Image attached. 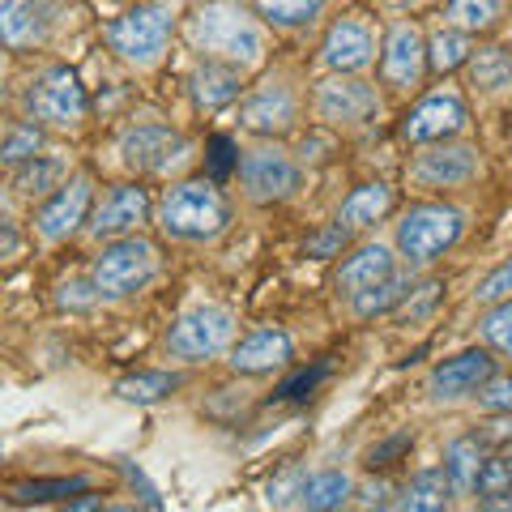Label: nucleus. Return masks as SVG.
<instances>
[{"label": "nucleus", "mask_w": 512, "mask_h": 512, "mask_svg": "<svg viewBox=\"0 0 512 512\" xmlns=\"http://www.w3.org/2000/svg\"><path fill=\"white\" fill-rule=\"evenodd\" d=\"M303 107H308V94L299 90V82H291L282 73L265 77L261 86H252L239 99V128L252 133L256 141H282L299 128Z\"/></svg>", "instance_id": "nucleus-10"}, {"label": "nucleus", "mask_w": 512, "mask_h": 512, "mask_svg": "<svg viewBox=\"0 0 512 512\" xmlns=\"http://www.w3.org/2000/svg\"><path fill=\"white\" fill-rule=\"evenodd\" d=\"M397 248L389 244H376V239H367V244L359 248H350L342 256V265H338V274H333V291H338V299H359L363 291H372V286H380L384 278H393L397 274Z\"/></svg>", "instance_id": "nucleus-21"}, {"label": "nucleus", "mask_w": 512, "mask_h": 512, "mask_svg": "<svg viewBox=\"0 0 512 512\" xmlns=\"http://www.w3.org/2000/svg\"><path fill=\"white\" fill-rule=\"evenodd\" d=\"M94 201H99V192H94V175L90 171H73L69 180H64L47 201H39V210L30 214V235H35L39 244H47V248L64 244V239H73L77 231H86V222L94 214Z\"/></svg>", "instance_id": "nucleus-15"}, {"label": "nucleus", "mask_w": 512, "mask_h": 512, "mask_svg": "<svg viewBox=\"0 0 512 512\" xmlns=\"http://www.w3.org/2000/svg\"><path fill=\"white\" fill-rule=\"evenodd\" d=\"M180 384H184L180 372H137L116 384V397L120 402H133V406H154V402H163V397H171Z\"/></svg>", "instance_id": "nucleus-34"}, {"label": "nucleus", "mask_w": 512, "mask_h": 512, "mask_svg": "<svg viewBox=\"0 0 512 512\" xmlns=\"http://www.w3.org/2000/svg\"><path fill=\"white\" fill-rule=\"evenodd\" d=\"M376 73H380V90L397 94V99H410V94L423 90V82L431 77V60H427V35L414 18H397L384 26Z\"/></svg>", "instance_id": "nucleus-12"}, {"label": "nucleus", "mask_w": 512, "mask_h": 512, "mask_svg": "<svg viewBox=\"0 0 512 512\" xmlns=\"http://www.w3.org/2000/svg\"><path fill=\"white\" fill-rule=\"evenodd\" d=\"M163 269V256H158V244L146 235H124V239H111V244L99 248L90 265V282L99 299L107 303H120V299H133L141 295L146 286L158 278Z\"/></svg>", "instance_id": "nucleus-6"}, {"label": "nucleus", "mask_w": 512, "mask_h": 512, "mask_svg": "<svg viewBox=\"0 0 512 512\" xmlns=\"http://www.w3.org/2000/svg\"><path fill=\"white\" fill-rule=\"evenodd\" d=\"M474 35H466V30H457V26H436L427 35V60H431V77H453L461 73L470 64L474 56Z\"/></svg>", "instance_id": "nucleus-30"}, {"label": "nucleus", "mask_w": 512, "mask_h": 512, "mask_svg": "<svg viewBox=\"0 0 512 512\" xmlns=\"http://www.w3.org/2000/svg\"><path fill=\"white\" fill-rule=\"evenodd\" d=\"M466 86L478 94H500L512 90V47L508 43H483L474 47V56L466 69Z\"/></svg>", "instance_id": "nucleus-27"}, {"label": "nucleus", "mask_w": 512, "mask_h": 512, "mask_svg": "<svg viewBox=\"0 0 512 512\" xmlns=\"http://www.w3.org/2000/svg\"><path fill=\"white\" fill-rule=\"evenodd\" d=\"M22 116L43 124L47 133H82V128L90 124V94L86 86L77 82L73 69H64V64H47V69H39L35 77L26 82L22 90Z\"/></svg>", "instance_id": "nucleus-5"}, {"label": "nucleus", "mask_w": 512, "mask_h": 512, "mask_svg": "<svg viewBox=\"0 0 512 512\" xmlns=\"http://www.w3.org/2000/svg\"><path fill=\"white\" fill-rule=\"evenodd\" d=\"M470 128V103L457 86H436L423 90L414 107H406L402 124H397V137L406 146H431V141H453Z\"/></svg>", "instance_id": "nucleus-16"}, {"label": "nucleus", "mask_w": 512, "mask_h": 512, "mask_svg": "<svg viewBox=\"0 0 512 512\" xmlns=\"http://www.w3.org/2000/svg\"><path fill=\"white\" fill-rule=\"evenodd\" d=\"M410 444H414V431H397L393 440H384V444H376V448H367V466H372V470H380V466H393V461L402 457Z\"/></svg>", "instance_id": "nucleus-41"}, {"label": "nucleus", "mask_w": 512, "mask_h": 512, "mask_svg": "<svg viewBox=\"0 0 512 512\" xmlns=\"http://www.w3.org/2000/svg\"><path fill=\"white\" fill-rule=\"evenodd\" d=\"M180 35L197 56L227 60L248 73L261 69L269 56V26L252 9L235 5V0H205V5H197L184 18Z\"/></svg>", "instance_id": "nucleus-1"}, {"label": "nucleus", "mask_w": 512, "mask_h": 512, "mask_svg": "<svg viewBox=\"0 0 512 512\" xmlns=\"http://www.w3.org/2000/svg\"><path fill=\"white\" fill-rule=\"evenodd\" d=\"M56 0H0V30H5V47L13 56L39 52L52 43L60 26Z\"/></svg>", "instance_id": "nucleus-20"}, {"label": "nucleus", "mask_w": 512, "mask_h": 512, "mask_svg": "<svg viewBox=\"0 0 512 512\" xmlns=\"http://www.w3.org/2000/svg\"><path fill=\"white\" fill-rule=\"evenodd\" d=\"M504 299H512V256H504V261L474 286V303H478V308H491V303H504Z\"/></svg>", "instance_id": "nucleus-37"}, {"label": "nucleus", "mask_w": 512, "mask_h": 512, "mask_svg": "<svg viewBox=\"0 0 512 512\" xmlns=\"http://www.w3.org/2000/svg\"><path fill=\"white\" fill-rule=\"evenodd\" d=\"M414 286H419V269H397L393 278H384L380 286H372V291H363L359 299H350V312H355L359 320L389 316V312L402 308V303H410Z\"/></svg>", "instance_id": "nucleus-29"}, {"label": "nucleus", "mask_w": 512, "mask_h": 512, "mask_svg": "<svg viewBox=\"0 0 512 512\" xmlns=\"http://www.w3.org/2000/svg\"><path fill=\"white\" fill-rule=\"evenodd\" d=\"M235 184L248 205H261V210L286 205V201H295L303 188V163H299V154L282 150L278 141H256V146L239 150Z\"/></svg>", "instance_id": "nucleus-8"}, {"label": "nucleus", "mask_w": 512, "mask_h": 512, "mask_svg": "<svg viewBox=\"0 0 512 512\" xmlns=\"http://www.w3.org/2000/svg\"><path fill=\"white\" fill-rule=\"evenodd\" d=\"M474 495H478V504H512V461L504 453L483 461V474H478V483H474Z\"/></svg>", "instance_id": "nucleus-35"}, {"label": "nucleus", "mask_w": 512, "mask_h": 512, "mask_svg": "<svg viewBox=\"0 0 512 512\" xmlns=\"http://www.w3.org/2000/svg\"><path fill=\"white\" fill-rule=\"evenodd\" d=\"M393 210H397V188L389 180H367L346 192V201L338 205V222L350 235H363V231L380 227Z\"/></svg>", "instance_id": "nucleus-23"}, {"label": "nucleus", "mask_w": 512, "mask_h": 512, "mask_svg": "<svg viewBox=\"0 0 512 512\" xmlns=\"http://www.w3.org/2000/svg\"><path fill=\"white\" fill-rule=\"evenodd\" d=\"M440 18L466 35H495L508 18V0H444Z\"/></svg>", "instance_id": "nucleus-31"}, {"label": "nucleus", "mask_w": 512, "mask_h": 512, "mask_svg": "<svg viewBox=\"0 0 512 512\" xmlns=\"http://www.w3.org/2000/svg\"><path fill=\"white\" fill-rule=\"evenodd\" d=\"M235 338H239V320L231 308H222V303H197V308H188L167 329L163 346L175 363H210L218 355H227Z\"/></svg>", "instance_id": "nucleus-11"}, {"label": "nucleus", "mask_w": 512, "mask_h": 512, "mask_svg": "<svg viewBox=\"0 0 512 512\" xmlns=\"http://www.w3.org/2000/svg\"><path fill=\"white\" fill-rule=\"evenodd\" d=\"M495 372H500V367H495V350L487 342L470 346V350H457V355H448L444 363H436L427 372V397L436 406L470 402V397L483 389Z\"/></svg>", "instance_id": "nucleus-18"}, {"label": "nucleus", "mask_w": 512, "mask_h": 512, "mask_svg": "<svg viewBox=\"0 0 512 512\" xmlns=\"http://www.w3.org/2000/svg\"><path fill=\"white\" fill-rule=\"evenodd\" d=\"M355 478L346 470H316V474H303L299 495H295V508H308V512H333V508H346L355 500Z\"/></svg>", "instance_id": "nucleus-26"}, {"label": "nucleus", "mask_w": 512, "mask_h": 512, "mask_svg": "<svg viewBox=\"0 0 512 512\" xmlns=\"http://www.w3.org/2000/svg\"><path fill=\"white\" fill-rule=\"evenodd\" d=\"M154 222L171 244H214L231 227V197L218 180H175L154 205Z\"/></svg>", "instance_id": "nucleus-2"}, {"label": "nucleus", "mask_w": 512, "mask_h": 512, "mask_svg": "<svg viewBox=\"0 0 512 512\" xmlns=\"http://www.w3.org/2000/svg\"><path fill=\"white\" fill-rule=\"evenodd\" d=\"M124 474H128V483H133V487L141 491V500H146L150 508H158V504H163V500H158V491L146 483V474H141V470H133V466H128V461H124Z\"/></svg>", "instance_id": "nucleus-45"}, {"label": "nucleus", "mask_w": 512, "mask_h": 512, "mask_svg": "<svg viewBox=\"0 0 512 512\" xmlns=\"http://www.w3.org/2000/svg\"><path fill=\"white\" fill-rule=\"evenodd\" d=\"M350 239H355V235H350V231L342 227V222L333 218L329 227H320V231H312V235H308V244H303V252H308V256H320V261H329V256H342V252L350 248Z\"/></svg>", "instance_id": "nucleus-38"}, {"label": "nucleus", "mask_w": 512, "mask_h": 512, "mask_svg": "<svg viewBox=\"0 0 512 512\" xmlns=\"http://www.w3.org/2000/svg\"><path fill=\"white\" fill-rule=\"evenodd\" d=\"M291 359H295V338L282 325H261V329L239 333L227 350V367L235 376H269L291 367Z\"/></svg>", "instance_id": "nucleus-19"}, {"label": "nucleus", "mask_w": 512, "mask_h": 512, "mask_svg": "<svg viewBox=\"0 0 512 512\" xmlns=\"http://www.w3.org/2000/svg\"><path fill=\"white\" fill-rule=\"evenodd\" d=\"M478 333H483V342L495 350V355L512 359V299L483 308V316H478Z\"/></svg>", "instance_id": "nucleus-36"}, {"label": "nucleus", "mask_w": 512, "mask_h": 512, "mask_svg": "<svg viewBox=\"0 0 512 512\" xmlns=\"http://www.w3.org/2000/svg\"><path fill=\"white\" fill-rule=\"evenodd\" d=\"M483 461H487V444H483L478 431L448 440V448H444V470H448V478H453L457 495H474V483H478V474H483Z\"/></svg>", "instance_id": "nucleus-32"}, {"label": "nucleus", "mask_w": 512, "mask_h": 512, "mask_svg": "<svg viewBox=\"0 0 512 512\" xmlns=\"http://www.w3.org/2000/svg\"><path fill=\"white\" fill-rule=\"evenodd\" d=\"M192 158V141L163 120L128 124L116 137V163L133 180H167Z\"/></svg>", "instance_id": "nucleus-7"}, {"label": "nucleus", "mask_w": 512, "mask_h": 512, "mask_svg": "<svg viewBox=\"0 0 512 512\" xmlns=\"http://www.w3.org/2000/svg\"><path fill=\"white\" fill-rule=\"evenodd\" d=\"M235 167H239V150L231 146L227 137H214L210 141V171H214V180H227Z\"/></svg>", "instance_id": "nucleus-42"}, {"label": "nucleus", "mask_w": 512, "mask_h": 512, "mask_svg": "<svg viewBox=\"0 0 512 512\" xmlns=\"http://www.w3.org/2000/svg\"><path fill=\"white\" fill-rule=\"evenodd\" d=\"M248 9L274 35H308V30L325 22L329 0H248Z\"/></svg>", "instance_id": "nucleus-25"}, {"label": "nucleus", "mask_w": 512, "mask_h": 512, "mask_svg": "<svg viewBox=\"0 0 512 512\" xmlns=\"http://www.w3.org/2000/svg\"><path fill=\"white\" fill-rule=\"evenodd\" d=\"M474 402H478V410H483V414H512V372L508 376L495 372L483 389L474 393Z\"/></svg>", "instance_id": "nucleus-39"}, {"label": "nucleus", "mask_w": 512, "mask_h": 512, "mask_svg": "<svg viewBox=\"0 0 512 512\" xmlns=\"http://www.w3.org/2000/svg\"><path fill=\"white\" fill-rule=\"evenodd\" d=\"M466 235V214L448 201H414L402 210L393 227V248L410 269L436 265L444 252H453Z\"/></svg>", "instance_id": "nucleus-4"}, {"label": "nucleus", "mask_w": 512, "mask_h": 512, "mask_svg": "<svg viewBox=\"0 0 512 512\" xmlns=\"http://www.w3.org/2000/svg\"><path fill=\"white\" fill-rule=\"evenodd\" d=\"M355 504H359V508H393L389 483H384V478H376V483H363V487L355 491Z\"/></svg>", "instance_id": "nucleus-44"}, {"label": "nucleus", "mask_w": 512, "mask_h": 512, "mask_svg": "<svg viewBox=\"0 0 512 512\" xmlns=\"http://www.w3.org/2000/svg\"><path fill=\"white\" fill-rule=\"evenodd\" d=\"M325 376H329V363H316L312 372H299L291 384H282V393H278V397H286V402H299V397H308Z\"/></svg>", "instance_id": "nucleus-43"}, {"label": "nucleus", "mask_w": 512, "mask_h": 512, "mask_svg": "<svg viewBox=\"0 0 512 512\" xmlns=\"http://www.w3.org/2000/svg\"><path fill=\"white\" fill-rule=\"evenodd\" d=\"M188 94H192V107L197 111H222L239 103L248 94V69L239 64H227V60H210V56H197L188 73Z\"/></svg>", "instance_id": "nucleus-22"}, {"label": "nucleus", "mask_w": 512, "mask_h": 512, "mask_svg": "<svg viewBox=\"0 0 512 512\" xmlns=\"http://www.w3.org/2000/svg\"><path fill=\"white\" fill-rule=\"evenodd\" d=\"M47 154V128L35 124V120H9L5 124V141H0V158H5V167H22L30 158Z\"/></svg>", "instance_id": "nucleus-33"}, {"label": "nucleus", "mask_w": 512, "mask_h": 512, "mask_svg": "<svg viewBox=\"0 0 512 512\" xmlns=\"http://www.w3.org/2000/svg\"><path fill=\"white\" fill-rule=\"evenodd\" d=\"M180 30H184V18L175 9V0H137L133 9H124L120 18H111L103 26V43L128 69L154 73L167 60L171 39Z\"/></svg>", "instance_id": "nucleus-3"}, {"label": "nucleus", "mask_w": 512, "mask_h": 512, "mask_svg": "<svg viewBox=\"0 0 512 512\" xmlns=\"http://www.w3.org/2000/svg\"><path fill=\"white\" fill-rule=\"evenodd\" d=\"M150 201V188L141 180H120L111 184L99 201H94V214L86 222V239H94V244H111V239H124V235H137L141 227L150 222L154 214Z\"/></svg>", "instance_id": "nucleus-17"}, {"label": "nucleus", "mask_w": 512, "mask_h": 512, "mask_svg": "<svg viewBox=\"0 0 512 512\" xmlns=\"http://www.w3.org/2000/svg\"><path fill=\"white\" fill-rule=\"evenodd\" d=\"M504 43H508V47H512V22H508V35H504Z\"/></svg>", "instance_id": "nucleus-46"}, {"label": "nucleus", "mask_w": 512, "mask_h": 512, "mask_svg": "<svg viewBox=\"0 0 512 512\" xmlns=\"http://www.w3.org/2000/svg\"><path fill=\"white\" fill-rule=\"evenodd\" d=\"M86 478H60V483H30L13 487V500H69L73 491H86Z\"/></svg>", "instance_id": "nucleus-40"}, {"label": "nucleus", "mask_w": 512, "mask_h": 512, "mask_svg": "<svg viewBox=\"0 0 512 512\" xmlns=\"http://www.w3.org/2000/svg\"><path fill=\"white\" fill-rule=\"evenodd\" d=\"M453 495H457V487H453V478H448V470L431 466V470H419L402 491H397L393 508H402V512H440V508L453 504Z\"/></svg>", "instance_id": "nucleus-28"}, {"label": "nucleus", "mask_w": 512, "mask_h": 512, "mask_svg": "<svg viewBox=\"0 0 512 512\" xmlns=\"http://www.w3.org/2000/svg\"><path fill=\"white\" fill-rule=\"evenodd\" d=\"M380 43H384V30L376 18H367V13H342L320 35L316 64H320V73H367L380 60Z\"/></svg>", "instance_id": "nucleus-14"}, {"label": "nucleus", "mask_w": 512, "mask_h": 512, "mask_svg": "<svg viewBox=\"0 0 512 512\" xmlns=\"http://www.w3.org/2000/svg\"><path fill=\"white\" fill-rule=\"evenodd\" d=\"M483 175V154L470 141H431L419 146L406 163V188L410 192H457L470 188Z\"/></svg>", "instance_id": "nucleus-13"}, {"label": "nucleus", "mask_w": 512, "mask_h": 512, "mask_svg": "<svg viewBox=\"0 0 512 512\" xmlns=\"http://www.w3.org/2000/svg\"><path fill=\"white\" fill-rule=\"evenodd\" d=\"M69 175H73V163H69V158L47 150V154L30 158V163H22V167H13V171H9V192H13L18 201H30V205H35V201H47V197H52V192H56L64 180H69Z\"/></svg>", "instance_id": "nucleus-24"}, {"label": "nucleus", "mask_w": 512, "mask_h": 512, "mask_svg": "<svg viewBox=\"0 0 512 512\" xmlns=\"http://www.w3.org/2000/svg\"><path fill=\"white\" fill-rule=\"evenodd\" d=\"M312 120L325 128H363L380 116L384 107V90L376 82H367L363 73H325L312 86Z\"/></svg>", "instance_id": "nucleus-9"}]
</instances>
